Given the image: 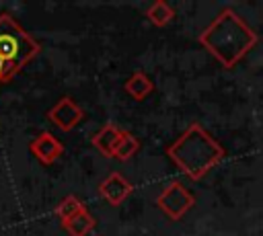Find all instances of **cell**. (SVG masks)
Returning <instances> with one entry per match:
<instances>
[{
    "mask_svg": "<svg viewBox=\"0 0 263 236\" xmlns=\"http://www.w3.org/2000/svg\"><path fill=\"white\" fill-rule=\"evenodd\" d=\"M257 33L230 8H224L199 35V43L224 66H236L255 45Z\"/></svg>",
    "mask_w": 263,
    "mask_h": 236,
    "instance_id": "1",
    "label": "cell"
},
{
    "mask_svg": "<svg viewBox=\"0 0 263 236\" xmlns=\"http://www.w3.org/2000/svg\"><path fill=\"white\" fill-rule=\"evenodd\" d=\"M166 154L189 179L199 181L216 164H220V160L226 156V150L199 123H193L168 146Z\"/></svg>",
    "mask_w": 263,
    "mask_h": 236,
    "instance_id": "2",
    "label": "cell"
},
{
    "mask_svg": "<svg viewBox=\"0 0 263 236\" xmlns=\"http://www.w3.org/2000/svg\"><path fill=\"white\" fill-rule=\"evenodd\" d=\"M39 43L8 14H0V60L18 70L39 53Z\"/></svg>",
    "mask_w": 263,
    "mask_h": 236,
    "instance_id": "3",
    "label": "cell"
},
{
    "mask_svg": "<svg viewBox=\"0 0 263 236\" xmlns=\"http://www.w3.org/2000/svg\"><path fill=\"white\" fill-rule=\"evenodd\" d=\"M156 205L171 220H181L195 205V197L185 189V185L175 181L156 197Z\"/></svg>",
    "mask_w": 263,
    "mask_h": 236,
    "instance_id": "4",
    "label": "cell"
},
{
    "mask_svg": "<svg viewBox=\"0 0 263 236\" xmlns=\"http://www.w3.org/2000/svg\"><path fill=\"white\" fill-rule=\"evenodd\" d=\"M47 117H49V121H51L53 125H58L62 131H70V129H74V127L82 121L84 113H82V109H80L70 96H62V99L47 111Z\"/></svg>",
    "mask_w": 263,
    "mask_h": 236,
    "instance_id": "5",
    "label": "cell"
},
{
    "mask_svg": "<svg viewBox=\"0 0 263 236\" xmlns=\"http://www.w3.org/2000/svg\"><path fill=\"white\" fill-rule=\"evenodd\" d=\"M29 150L41 164H53L64 154L62 142L58 137H53L49 131H41L39 135H35L29 144Z\"/></svg>",
    "mask_w": 263,
    "mask_h": 236,
    "instance_id": "6",
    "label": "cell"
},
{
    "mask_svg": "<svg viewBox=\"0 0 263 236\" xmlns=\"http://www.w3.org/2000/svg\"><path fill=\"white\" fill-rule=\"evenodd\" d=\"M134 191V185L121 174V172H111L101 185H99V193L101 197H105L107 203L111 205H119L123 203Z\"/></svg>",
    "mask_w": 263,
    "mask_h": 236,
    "instance_id": "7",
    "label": "cell"
},
{
    "mask_svg": "<svg viewBox=\"0 0 263 236\" xmlns=\"http://www.w3.org/2000/svg\"><path fill=\"white\" fill-rule=\"evenodd\" d=\"M121 135H123V129H119L117 125L113 123H107L103 125L95 135H92V146L107 158H113L115 156V150L121 142Z\"/></svg>",
    "mask_w": 263,
    "mask_h": 236,
    "instance_id": "8",
    "label": "cell"
},
{
    "mask_svg": "<svg viewBox=\"0 0 263 236\" xmlns=\"http://www.w3.org/2000/svg\"><path fill=\"white\" fill-rule=\"evenodd\" d=\"M152 90H154V82H152L144 72L132 74V76L127 78V82H125V92H127L132 99H136V101H144Z\"/></svg>",
    "mask_w": 263,
    "mask_h": 236,
    "instance_id": "9",
    "label": "cell"
},
{
    "mask_svg": "<svg viewBox=\"0 0 263 236\" xmlns=\"http://www.w3.org/2000/svg\"><path fill=\"white\" fill-rule=\"evenodd\" d=\"M64 230L70 234V236H86L92 228H95V218L84 209L80 213H76L74 218H70L68 222L62 224Z\"/></svg>",
    "mask_w": 263,
    "mask_h": 236,
    "instance_id": "10",
    "label": "cell"
},
{
    "mask_svg": "<svg viewBox=\"0 0 263 236\" xmlns=\"http://www.w3.org/2000/svg\"><path fill=\"white\" fill-rule=\"evenodd\" d=\"M86 207H84V203L76 197V195H68V197H64L60 203H58V207H55V215L62 220V224L64 222H68L70 218H74L76 213H80V211H84Z\"/></svg>",
    "mask_w": 263,
    "mask_h": 236,
    "instance_id": "11",
    "label": "cell"
},
{
    "mask_svg": "<svg viewBox=\"0 0 263 236\" xmlns=\"http://www.w3.org/2000/svg\"><path fill=\"white\" fill-rule=\"evenodd\" d=\"M146 16H148L156 27H164V25L171 23V18L175 16V10H173L166 2L158 0V2H154V4L146 10Z\"/></svg>",
    "mask_w": 263,
    "mask_h": 236,
    "instance_id": "12",
    "label": "cell"
},
{
    "mask_svg": "<svg viewBox=\"0 0 263 236\" xmlns=\"http://www.w3.org/2000/svg\"><path fill=\"white\" fill-rule=\"evenodd\" d=\"M138 150H140V142H138L132 133L123 131L121 142H119V146H117V150H115V158H119V160H129Z\"/></svg>",
    "mask_w": 263,
    "mask_h": 236,
    "instance_id": "13",
    "label": "cell"
},
{
    "mask_svg": "<svg viewBox=\"0 0 263 236\" xmlns=\"http://www.w3.org/2000/svg\"><path fill=\"white\" fill-rule=\"evenodd\" d=\"M16 72H18V68H16V66H12V64H8V62H2V60H0V84H2V82H8Z\"/></svg>",
    "mask_w": 263,
    "mask_h": 236,
    "instance_id": "14",
    "label": "cell"
}]
</instances>
